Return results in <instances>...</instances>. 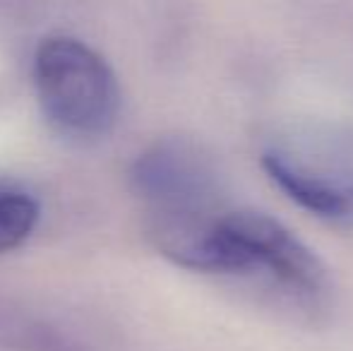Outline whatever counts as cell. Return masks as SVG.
I'll return each instance as SVG.
<instances>
[{"mask_svg":"<svg viewBox=\"0 0 353 351\" xmlns=\"http://www.w3.org/2000/svg\"><path fill=\"white\" fill-rule=\"evenodd\" d=\"M132 181L147 205V231L166 258L205 272L210 245L233 210L216 164L200 145L168 137L137 159Z\"/></svg>","mask_w":353,"mask_h":351,"instance_id":"obj_1","label":"cell"},{"mask_svg":"<svg viewBox=\"0 0 353 351\" xmlns=\"http://www.w3.org/2000/svg\"><path fill=\"white\" fill-rule=\"evenodd\" d=\"M262 169L307 214L353 231V126L327 118L283 123L265 137Z\"/></svg>","mask_w":353,"mask_h":351,"instance_id":"obj_2","label":"cell"},{"mask_svg":"<svg viewBox=\"0 0 353 351\" xmlns=\"http://www.w3.org/2000/svg\"><path fill=\"white\" fill-rule=\"evenodd\" d=\"M210 274H228L255 284L279 303L315 310L330 291L317 255L265 212L231 210L212 245Z\"/></svg>","mask_w":353,"mask_h":351,"instance_id":"obj_3","label":"cell"},{"mask_svg":"<svg viewBox=\"0 0 353 351\" xmlns=\"http://www.w3.org/2000/svg\"><path fill=\"white\" fill-rule=\"evenodd\" d=\"M34 92L46 121L68 137L103 135L121 111V87L106 58L63 34L39 43Z\"/></svg>","mask_w":353,"mask_h":351,"instance_id":"obj_4","label":"cell"},{"mask_svg":"<svg viewBox=\"0 0 353 351\" xmlns=\"http://www.w3.org/2000/svg\"><path fill=\"white\" fill-rule=\"evenodd\" d=\"M39 202L19 185L0 183V253L14 250L34 234Z\"/></svg>","mask_w":353,"mask_h":351,"instance_id":"obj_5","label":"cell"}]
</instances>
